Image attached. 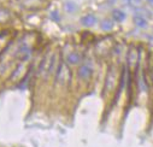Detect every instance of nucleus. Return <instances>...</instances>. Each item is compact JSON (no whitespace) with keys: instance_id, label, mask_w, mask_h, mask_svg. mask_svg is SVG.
I'll return each instance as SVG.
<instances>
[{"instance_id":"f257e3e1","label":"nucleus","mask_w":153,"mask_h":147,"mask_svg":"<svg viewBox=\"0 0 153 147\" xmlns=\"http://www.w3.org/2000/svg\"><path fill=\"white\" fill-rule=\"evenodd\" d=\"M70 79H71V71H70L69 66L65 63H60L58 69H57V72H56L57 83L65 85V83H68L70 81Z\"/></svg>"},{"instance_id":"f03ea898","label":"nucleus","mask_w":153,"mask_h":147,"mask_svg":"<svg viewBox=\"0 0 153 147\" xmlns=\"http://www.w3.org/2000/svg\"><path fill=\"white\" fill-rule=\"evenodd\" d=\"M54 60H56V54H50V56H46L41 64H40V68H39V74L42 76H47L51 74V71L53 70V66H54Z\"/></svg>"},{"instance_id":"7ed1b4c3","label":"nucleus","mask_w":153,"mask_h":147,"mask_svg":"<svg viewBox=\"0 0 153 147\" xmlns=\"http://www.w3.org/2000/svg\"><path fill=\"white\" fill-rule=\"evenodd\" d=\"M127 60H128V65L130 68H134L137 62H139V51L137 48H135L134 46H131L129 48V52H128V56H127Z\"/></svg>"},{"instance_id":"20e7f679","label":"nucleus","mask_w":153,"mask_h":147,"mask_svg":"<svg viewBox=\"0 0 153 147\" xmlns=\"http://www.w3.org/2000/svg\"><path fill=\"white\" fill-rule=\"evenodd\" d=\"M92 71H93V70H92L91 66H88V65H82V66L79 69V76H80L81 79H83V80H87V79L91 77Z\"/></svg>"},{"instance_id":"39448f33","label":"nucleus","mask_w":153,"mask_h":147,"mask_svg":"<svg viewBox=\"0 0 153 147\" xmlns=\"http://www.w3.org/2000/svg\"><path fill=\"white\" fill-rule=\"evenodd\" d=\"M30 51H31V50H30L27 45L21 46L19 50H18V57H19V59H21V60H27V59L29 58V56H30Z\"/></svg>"},{"instance_id":"423d86ee","label":"nucleus","mask_w":153,"mask_h":147,"mask_svg":"<svg viewBox=\"0 0 153 147\" xmlns=\"http://www.w3.org/2000/svg\"><path fill=\"white\" fill-rule=\"evenodd\" d=\"M81 23L86 27H92L97 23V18H95L94 15H86L81 18Z\"/></svg>"},{"instance_id":"0eeeda50","label":"nucleus","mask_w":153,"mask_h":147,"mask_svg":"<svg viewBox=\"0 0 153 147\" xmlns=\"http://www.w3.org/2000/svg\"><path fill=\"white\" fill-rule=\"evenodd\" d=\"M113 81H114V70L110 69V71H108V74H107L105 88H106V89H111V88L113 87Z\"/></svg>"},{"instance_id":"6e6552de","label":"nucleus","mask_w":153,"mask_h":147,"mask_svg":"<svg viewBox=\"0 0 153 147\" xmlns=\"http://www.w3.org/2000/svg\"><path fill=\"white\" fill-rule=\"evenodd\" d=\"M66 60H68L69 64H77V63H80V60H81V56H80L77 52H72V53H70V54L68 56Z\"/></svg>"},{"instance_id":"1a4fd4ad","label":"nucleus","mask_w":153,"mask_h":147,"mask_svg":"<svg viewBox=\"0 0 153 147\" xmlns=\"http://www.w3.org/2000/svg\"><path fill=\"white\" fill-rule=\"evenodd\" d=\"M112 16H113V19L116 22H122V21L126 19V13L121 10H114L112 12Z\"/></svg>"},{"instance_id":"9d476101","label":"nucleus","mask_w":153,"mask_h":147,"mask_svg":"<svg viewBox=\"0 0 153 147\" xmlns=\"http://www.w3.org/2000/svg\"><path fill=\"white\" fill-rule=\"evenodd\" d=\"M135 23L137 27H141V28L147 27V21L141 16H135Z\"/></svg>"},{"instance_id":"9b49d317","label":"nucleus","mask_w":153,"mask_h":147,"mask_svg":"<svg viewBox=\"0 0 153 147\" xmlns=\"http://www.w3.org/2000/svg\"><path fill=\"white\" fill-rule=\"evenodd\" d=\"M101 28L104 29V30H111L112 28H113V23L111 22V21H108V19H105L102 23H101Z\"/></svg>"},{"instance_id":"f8f14e48","label":"nucleus","mask_w":153,"mask_h":147,"mask_svg":"<svg viewBox=\"0 0 153 147\" xmlns=\"http://www.w3.org/2000/svg\"><path fill=\"white\" fill-rule=\"evenodd\" d=\"M76 9H77V6H76L75 3H66V4H65V10L69 11V12H72V11H75Z\"/></svg>"},{"instance_id":"ddd939ff","label":"nucleus","mask_w":153,"mask_h":147,"mask_svg":"<svg viewBox=\"0 0 153 147\" xmlns=\"http://www.w3.org/2000/svg\"><path fill=\"white\" fill-rule=\"evenodd\" d=\"M51 17H52V19H54V21H59V16H58V12H57V11L52 12Z\"/></svg>"},{"instance_id":"4468645a","label":"nucleus","mask_w":153,"mask_h":147,"mask_svg":"<svg viewBox=\"0 0 153 147\" xmlns=\"http://www.w3.org/2000/svg\"><path fill=\"white\" fill-rule=\"evenodd\" d=\"M130 1H131V3H139L140 0H130Z\"/></svg>"},{"instance_id":"2eb2a0df","label":"nucleus","mask_w":153,"mask_h":147,"mask_svg":"<svg viewBox=\"0 0 153 147\" xmlns=\"http://www.w3.org/2000/svg\"><path fill=\"white\" fill-rule=\"evenodd\" d=\"M148 1H149V4H151V6L153 7V0H148Z\"/></svg>"},{"instance_id":"dca6fc26","label":"nucleus","mask_w":153,"mask_h":147,"mask_svg":"<svg viewBox=\"0 0 153 147\" xmlns=\"http://www.w3.org/2000/svg\"><path fill=\"white\" fill-rule=\"evenodd\" d=\"M152 77H153V71H152Z\"/></svg>"}]
</instances>
